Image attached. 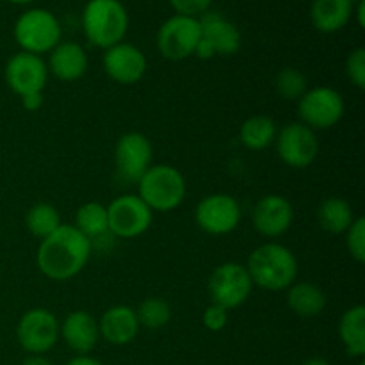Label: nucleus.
Wrapping results in <instances>:
<instances>
[{"label": "nucleus", "mask_w": 365, "mask_h": 365, "mask_svg": "<svg viewBox=\"0 0 365 365\" xmlns=\"http://www.w3.org/2000/svg\"><path fill=\"white\" fill-rule=\"evenodd\" d=\"M346 110L344 98L341 93L328 86L309 88L298 100L299 123L316 130H328L342 120Z\"/></svg>", "instance_id": "423d86ee"}, {"label": "nucleus", "mask_w": 365, "mask_h": 365, "mask_svg": "<svg viewBox=\"0 0 365 365\" xmlns=\"http://www.w3.org/2000/svg\"><path fill=\"white\" fill-rule=\"evenodd\" d=\"M93 252V242L73 225H61L53 234L39 242L36 264L46 278L66 282L77 277Z\"/></svg>", "instance_id": "f257e3e1"}, {"label": "nucleus", "mask_w": 365, "mask_h": 365, "mask_svg": "<svg viewBox=\"0 0 365 365\" xmlns=\"http://www.w3.org/2000/svg\"><path fill=\"white\" fill-rule=\"evenodd\" d=\"M13 32L21 52L43 56L59 45L63 27L52 11L34 7L18 16Z\"/></svg>", "instance_id": "39448f33"}, {"label": "nucleus", "mask_w": 365, "mask_h": 365, "mask_svg": "<svg viewBox=\"0 0 365 365\" xmlns=\"http://www.w3.org/2000/svg\"><path fill=\"white\" fill-rule=\"evenodd\" d=\"M202 38L198 18L173 14L168 18L157 32V48L168 61H184L195 56Z\"/></svg>", "instance_id": "6e6552de"}, {"label": "nucleus", "mask_w": 365, "mask_h": 365, "mask_svg": "<svg viewBox=\"0 0 365 365\" xmlns=\"http://www.w3.org/2000/svg\"><path fill=\"white\" fill-rule=\"evenodd\" d=\"M170 2L177 14L200 18L203 13L209 11L212 0H170Z\"/></svg>", "instance_id": "473e14b6"}, {"label": "nucleus", "mask_w": 365, "mask_h": 365, "mask_svg": "<svg viewBox=\"0 0 365 365\" xmlns=\"http://www.w3.org/2000/svg\"><path fill=\"white\" fill-rule=\"evenodd\" d=\"M202 323L209 331H221L228 324V310L216 305V303H210V305L203 310Z\"/></svg>", "instance_id": "2f4dec72"}, {"label": "nucleus", "mask_w": 365, "mask_h": 365, "mask_svg": "<svg viewBox=\"0 0 365 365\" xmlns=\"http://www.w3.org/2000/svg\"><path fill=\"white\" fill-rule=\"evenodd\" d=\"M360 365H365V364H364V362H360Z\"/></svg>", "instance_id": "a19ab883"}, {"label": "nucleus", "mask_w": 365, "mask_h": 365, "mask_svg": "<svg viewBox=\"0 0 365 365\" xmlns=\"http://www.w3.org/2000/svg\"><path fill=\"white\" fill-rule=\"evenodd\" d=\"M252 221L255 230L264 237H282L292 227L294 207L285 196L266 195L253 207Z\"/></svg>", "instance_id": "f3484780"}, {"label": "nucleus", "mask_w": 365, "mask_h": 365, "mask_svg": "<svg viewBox=\"0 0 365 365\" xmlns=\"http://www.w3.org/2000/svg\"><path fill=\"white\" fill-rule=\"evenodd\" d=\"M207 291L212 303L227 310H234L248 302L253 284L246 266L237 262H225L210 273Z\"/></svg>", "instance_id": "0eeeda50"}, {"label": "nucleus", "mask_w": 365, "mask_h": 365, "mask_svg": "<svg viewBox=\"0 0 365 365\" xmlns=\"http://www.w3.org/2000/svg\"><path fill=\"white\" fill-rule=\"evenodd\" d=\"M200 20L202 27V38H200L198 46H196L195 56L198 59H212V57H228L234 56L241 48V32L239 29L221 16L220 13H203Z\"/></svg>", "instance_id": "1a4fd4ad"}, {"label": "nucleus", "mask_w": 365, "mask_h": 365, "mask_svg": "<svg viewBox=\"0 0 365 365\" xmlns=\"http://www.w3.org/2000/svg\"><path fill=\"white\" fill-rule=\"evenodd\" d=\"M48 68L41 56L29 52H18L7 61L4 77L6 84L14 95L24 96L29 93H43L48 82Z\"/></svg>", "instance_id": "2eb2a0df"}, {"label": "nucleus", "mask_w": 365, "mask_h": 365, "mask_svg": "<svg viewBox=\"0 0 365 365\" xmlns=\"http://www.w3.org/2000/svg\"><path fill=\"white\" fill-rule=\"evenodd\" d=\"M277 153L285 166L292 170H305L319 153V141L312 128L303 123H287L278 130L277 139Z\"/></svg>", "instance_id": "f8f14e48"}, {"label": "nucleus", "mask_w": 365, "mask_h": 365, "mask_svg": "<svg viewBox=\"0 0 365 365\" xmlns=\"http://www.w3.org/2000/svg\"><path fill=\"white\" fill-rule=\"evenodd\" d=\"M302 365H330V362L324 359H321V356H312V359H307Z\"/></svg>", "instance_id": "4c0bfd02"}, {"label": "nucleus", "mask_w": 365, "mask_h": 365, "mask_svg": "<svg viewBox=\"0 0 365 365\" xmlns=\"http://www.w3.org/2000/svg\"><path fill=\"white\" fill-rule=\"evenodd\" d=\"M328 298L321 287L310 282H294L287 289V307L299 317H316L327 309Z\"/></svg>", "instance_id": "4be33fe9"}, {"label": "nucleus", "mask_w": 365, "mask_h": 365, "mask_svg": "<svg viewBox=\"0 0 365 365\" xmlns=\"http://www.w3.org/2000/svg\"><path fill=\"white\" fill-rule=\"evenodd\" d=\"M20 98H21V106H24V109L29 110V113H34V110L41 109L45 96H43V93H29V95L20 96Z\"/></svg>", "instance_id": "72a5a7b5"}, {"label": "nucleus", "mask_w": 365, "mask_h": 365, "mask_svg": "<svg viewBox=\"0 0 365 365\" xmlns=\"http://www.w3.org/2000/svg\"><path fill=\"white\" fill-rule=\"evenodd\" d=\"M153 148L150 139L141 132H127L121 135L114 148V164L118 177L128 184H138L152 166Z\"/></svg>", "instance_id": "4468645a"}, {"label": "nucleus", "mask_w": 365, "mask_h": 365, "mask_svg": "<svg viewBox=\"0 0 365 365\" xmlns=\"http://www.w3.org/2000/svg\"><path fill=\"white\" fill-rule=\"evenodd\" d=\"M16 339L29 355H45L59 341V321L48 309L27 310L18 321Z\"/></svg>", "instance_id": "9d476101"}, {"label": "nucleus", "mask_w": 365, "mask_h": 365, "mask_svg": "<svg viewBox=\"0 0 365 365\" xmlns=\"http://www.w3.org/2000/svg\"><path fill=\"white\" fill-rule=\"evenodd\" d=\"M317 221H319V227L328 234H346V230L355 221V212L344 198L330 196L317 209Z\"/></svg>", "instance_id": "393cba45"}, {"label": "nucleus", "mask_w": 365, "mask_h": 365, "mask_svg": "<svg viewBox=\"0 0 365 365\" xmlns=\"http://www.w3.org/2000/svg\"><path fill=\"white\" fill-rule=\"evenodd\" d=\"M138 196L153 212H170L184 202L187 184L180 170L170 164H155L138 182Z\"/></svg>", "instance_id": "20e7f679"}, {"label": "nucleus", "mask_w": 365, "mask_h": 365, "mask_svg": "<svg viewBox=\"0 0 365 365\" xmlns=\"http://www.w3.org/2000/svg\"><path fill=\"white\" fill-rule=\"evenodd\" d=\"M48 73L63 82H73L88 71V53L78 43L61 41L48 52Z\"/></svg>", "instance_id": "aec40b11"}, {"label": "nucleus", "mask_w": 365, "mask_h": 365, "mask_svg": "<svg viewBox=\"0 0 365 365\" xmlns=\"http://www.w3.org/2000/svg\"><path fill=\"white\" fill-rule=\"evenodd\" d=\"M100 339L113 346H127L138 337L141 324L134 307L114 305L98 319Z\"/></svg>", "instance_id": "6ab92c4d"}, {"label": "nucleus", "mask_w": 365, "mask_h": 365, "mask_svg": "<svg viewBox=\"0 0 365 365\" xmlns=\"http://www.w3.org/2000/svg\"><path fill=\"white\" fill-rule=\"evenodd\" d=\"M339 337L346 353L353 359L365 355V307L355 305L346 310L339 323Z\"/></svg>", "instance_id": "5701e85b"}, {"label": "nucleus", "mask_w": 365, "mask_h": 365, "mask_svg": "<svg viewBox=\"0 0 365 365\" xmlns=\"http://www.w3.org/2000/svg\"><path fill=\"white\" fill-rule=\"evenodd\" d=\"M253 287L264 291H287L298 278V259L287 246L266 242L253 250L246 264Z\"/></svg>", "instance_id": "f03ea898"}, {"label": "nucleus", "mask_w": 365, "mask_h": 365, "mask_svg": "<svg viewBox=\"0 0 365 365\" xmlns=\"http://www.w3.org/2000/svg\"><path fill=\"white\" fill-rule=\"evenodd\" d=\"M102 64L107 77L123 86L138 84L145 77L148 68L145 52L132 43L125 41L103 50Z\"/></svg>", "instance_id": "dca6fc26"}, {"label": "nucleus", "mask_w": 365, "mask_h": 365, "mask_svg": "<svg viewBox=\"0 0 365 365\" xmlns=\"http://www.w3.org/2000/svg\"><path fill=\"white\" fill-rule=\"evenodd\" d=\"M7 2H11V4H31V2H34V0H7Z\"/></svg>", "instance_id": "58836bf2"}, {"label": "nucleus", "mask_w": 365, "mask_h": 365, "mask_svg": "<svg viewBox=\"0 0 365 365\" xmlns=\"http://www.w3.org/2000/svg\"><path fill=\"white\" fill-rule=\"evenodd\" d=\"M346 248L351 259L359 264L365 262V220L362 216L355 217L351 227L346 230Z\"/></svg>", "instance_id": "c756f323"}, {"label": "nucleus", "mask_w": 365, "mask_h": 365, "mask_svg": "<svg viewBox=\"0 0 365 365\" xmlns=\"http://www.w3.org/2000/svg\"><path fill=\"white\" fill-rule=\"evenodd\" d=\"M346 75L359 89L365 88V48H355L346 59Z\"/></svg>", "instance_id": "7c9ffc66"}, {"label": "nucleus", "mask_w": 365, "mask_h": 365, "mask_svg": "<svg viewBox=\"0 0 365 365\" xmlns=\"http://www.w3.org/2000/svg\"><path fill=\"white\" fill-rule=\"evenodd\" d=\"M25 225L36 239L43 241L50 234H53L63 223H61V216L56 207L50 205V203H36L29 209L27 216H25Z\"/></svg>", "instance_id": "bb28decb"}, {"label": "nucleus", "mask_w": 365, "mask_h": 365, "mask_svg": "<svg viewBox=\"0 0 365 365\" xmlns=\"http://www.w3.org/2000/svg\"><path fill=\"white\" fill-rule=\"evenodd\" d=\"M348 2H349V4H351V6H353V7H355V6H356V4H359V2H360V0H348Z\"/></svg>", "instance_id": "ea45409f"}, {"label": "nucleus", "mask_w": 365, "mask_h": 365, "mask_svg": "<svg viewBox=\"0 0 365 365\" xmlns=\"http://www.w3.org/2000/svg\"><path fill=\"white\" fill-rule=\"evenodd\" d=\"M66 365H102V364L89 355H77L75 359H71Z\"/></svg>", "instance_id": "f704fd0d"}, {"label": "nucleus", "mask_w": 365, "mask_h": 365, "mask_svg": "<svg viewBox=\"0 0 365 365\" xmlns=\"http://www.w3.org/2000/svg\"><path fill=\"white\" fill-rule=\"evenodd\" d=\"M82 31L91 45L110 48L127 36V9L120 0H89L82 11Z\"/></svg>", "instance_id": "7ed1b4c3"}, {"label": "nucleus", "mask_w": 365, "mask_h": 365, "mask_svg": "<svg viewBox=\"0 0 365 365\" xmlns=\"http://www.w3.org/2000/svg\"><path fill=\"white\" fill-rule=\"evenodd\" d=\"M109 232L121 239L145 234L153 221V210L138 195H121L107 205Z\"/></svg>", "instance_id": "9b49d317"}, {"label": "nucleus", "mask_w": 365, "mask_h": 365, "mask_svg": "<svg viewBox=\"0 0 365 365\" xmlns=\"http://www.w3.org/2000/svg\"><path fill=\"white\" fill-rule=\"evenodd\" d=\"M59 337L77 355H88L100 341L98 319L86 310H73L59 323Z\"/></svg>", "instance_id": "a211bd4d"}, {"label": "nucleus", "mask_w": 365, "mask_h": 365, "mask_svg": "<svg viewBox=\"0 0 365 365\" xmlns=\"http://www.w3.org/2000/svg\"><path fill=\"white\" fill-rule=\"evenodd\" d=\"M356 21H359L360 27H364L365 25V0H360L359 4H356Z\"/></svg>", "instance_id": "e433bc0d"}, {"label": "nucleus", "mask_w": 365, "mask_h": 365, "mask_svg": "<svg viewBox=\"0 0 365 365\" xmlns=\"http://www.w3.org/2000/svg\"><path fill=\"white\" fill-rule=\"evenodd\" d=\"M241 205L227 192H214L198 203L195 212L196 225L209 235L232 234L241 223Z\"/></svg>", "instance_id": "ddd939ff"}, {"label": "nucleus", "mask_w": 365, "mask_h": 365, "mask_svg": "<svg viewBox=\"0 0 365 365\" xmlns=\"http://www.w3.org/2000/svg\"><path fill=\"white\" fill-rule=\"evenodd\" d=\"M274 89L278 96H282L287 102H298L309 89V81L305 73L296 68H284L274 77Z\"/></svg>", "instance_id": "c85d7f7f"}, {"label": "nucleus", "mask_w": 365, "mask_h": 365, "mask_svg": "<svg viewBox=\"0 0 365 365\" xmlns=\"http://www.w3.org/2000/svg\"><path fill=\"white\" fill-rule=\"evenodd\" d=\"M139 324L148 330H160L171 321V307L160 298H146L141 305L135 309Z\"/></svg>", "instance_id": "cd10ccee"}, {"label": "nucleus", "mask_w": 365, "mask_h": 365, "mask_svg": "<svg viewBox=\"0 0 365 365\" xmlns=\"http://www.w3.org/2000/svg\"><path fill=\"white\" fill-rule=\"evenodd\" d=\"M21 365H53V364L43 355H29Z\"/></svg>", "instance_id": "c9c22d12"}, {"label": "nucleus", "mask_w": 365, "mask_h": 365, "mask_svg": "<svg viewBox=\"0 0 365 365\" xmlns=\"http://www.w3.org/2000/svg\"><path fill=\"white\" fill-rule=\"evenodd\" d=\"M278 134V127L274 123L273 118L266 116V114H255L250 116L248 120L242 121L241 128H239V139L242 145L253 152H260V150L267 148L274 143Z\"/></svg>", "instance_id": "b1692460"}, {"label": "nucleus", "mask_w": 365, "mask_h": 365, "mask_svg": "<svg viewBox=\"0 0 365 365\" xmlns=\"http://www.w3.org/2000/svg\"><path fill=\"white\" fill-rule=\"evenodd\" d=\"M355 7L348 0H314L310 6V20L319 32L331 34L348 25Z\"/></svg>", "instance_id": "412c9836"}, {"label": "nucleus", "mask_w": 365, "mask_h": 365, "mask_svg": "<svg viewBox=\"0 0 365 365\" xmlns=\"http://www.w3.org/2000/svg\"><path fill=\"white\" fill-rule=\"evenodd\" d=\"M73 227L91 242L98 241L103 235L109 234V216L107 207L98 202H88L78 207L75 214Z\"/></svg>", "instance_id": "a878e982"}]
</instances>
